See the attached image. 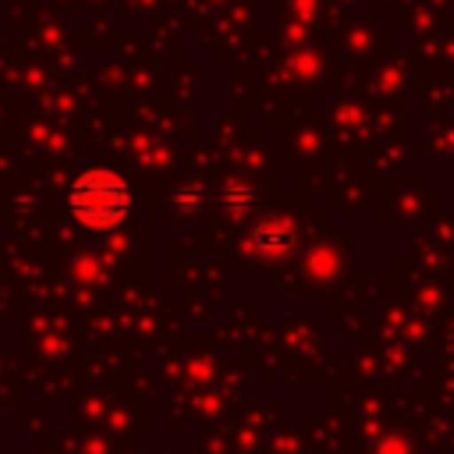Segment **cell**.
I'll list each match as a JSON object with an SVG mask.
<instances>
[{
  "label": "cell",
  "mask_w": 454,
  "mask_h": 454,
  "mask_svg": "<svg viewBox=\"0 0 454 454\" xmlns=\"http://www.w3.org/2000/svg\"><path fill=\"white\" fill-rule=\"evenodd\" d=\"M252 199H255V192L252 188H245V184H231L227 192H223V206H231V209H248L252 206Z\"/></svg>",
  "instance_id": "cell-3"
},
{
  "label": "cell",
  "mask_w": 454,
  "mask_h": 454,
  "mask_svg": "<svg viewBox=\"0 0 454 454\" xmlns=\"http://www.w3.org/2000/svg\"><path fill=\"white\" fill-rule=\"evenodd\" d=\"M294 241H298V234H294V227L287 220H273L270 216V220H262V223L252 227V245L266 259H287L294 252Z\"/></svg>",
  "instance_id": "cell-2"
},
{
  "label": "cell",
  "mask_w": 454,
  "mask_h": 454,
  "mask_svg": "<svg viewBox=\"0 0 454 454\" xmlns=\"http://www.w3.org/2000/svg\"><path fill=\"white\" fill-rule=\"evenodd\" d=\"M135 209V192L114 167H85L67 184V213L82 231H117Z\"/></svg>",
  "instance_id": "cell-1"
},
{
  "label": "cell",
  "mask_w": 454,
  "mask_h": 454,
  "mask_svg": "<svg viewBox=\"0 0 454 454\" xmlns=\"http://www.w3.org/2000/svg\"><path fill=\"white\" fill-rule=\"evenodd\" d=\"M202 188L199 184H188V188H177V195H174V206L177 209H199L202 206Z\"/></svg>",
  "instance_id": "cell-4"
}]
</instances>
